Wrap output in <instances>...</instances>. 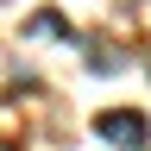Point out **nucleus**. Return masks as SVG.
Listing matches in <instances>:
<instances>
[{
    "mask_svg": "<svg viewBox=\"0 0 151 151\" xmlns=\"http://www.w3.org/2000/svg\"><path fill=\"white\" fill-rule=\"evenodd\" d=\"M25 38H63V44H82V38H76L69 25H63V13H32V25H25Z\"/></svg>",
    "mask_w": 151,
    "mask_h": 151,
    "instance_id": "nucleus-3",
    "label": "nucleus"
},
{
    "mask_svg": "<svg viewBox=\"0 0 151 151\" xmlns=\"http://www.w3.org/2000/svg\"><path fill=\"white\" fill-rule=\"evenodd\" d=\"M82 50H88V76H94V82H113V76L126 69V50L101 44V38H82Z\"/></svg>",
    "mask_w": 151,
    "mask_h": 151,
    "instance_id": "nucleus-2",
    "label": "nucleus"
},
{
    "mask_svg": "<svg viewBox=\"0 0 151 151\" xmlns=\"http://www.w3.org/2000/svg\"><path fill=\"white\" fill-rule=\"evenodd\" d=\"M94 132H101L113 151H145L151 145V120H145L139 107H107L101 120H94Z\"/></svg>",
    "mask_w": 151,
    "mask_h": 151,
    "instance_id": "nucleus-1",
    "label": "nucleus"
}]
</instances>
